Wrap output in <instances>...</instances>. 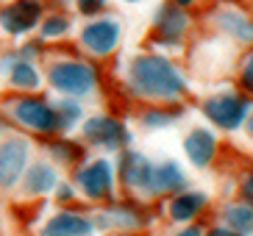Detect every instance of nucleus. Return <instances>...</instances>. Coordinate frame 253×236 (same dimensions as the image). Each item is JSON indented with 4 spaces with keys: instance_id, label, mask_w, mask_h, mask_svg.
I'll use <instances>...</instances> for the list:
<instances>
[{
    "instance_id": "obj_1",
    "label": "nucleus",
    "mask_w": 253,
    "mask_h": 236,
    "mask_svg": "<svg viewBox=\"0 0 253 236\" xmlns=\"http://www.w3.org/2000/svg\"><path fill=\"white\" fill-rule=\"evenodd\" d=\"M131 86L148 97H175L184 92V78L170 61L156 56H142L131 64Z\"/></svg>"
},
{
    "instance_id": "obj_2",
    "label": "nucleus",
    "mask_w": 253,
    "mask_h": 236,
    "mask_svg": "<svg viewBox=\"0 0 253 236\" xmlns=\"http://www.w3.org/2000/svg\"><path fill=\"white\" fill-rule=\"evenodd\" d=\"M6 114L17 128L37 133V136H56V133H61L59 109L50 106L45 97H37L34 92L31 95H17L14 100H8Z\"/></svg>"
},
{
    "instance_id": "obj_3",
    "label": "nucleus",
    "mask_w": 253,
    "mask_h": 236,
    "mask_svg": "<svg viewBox=\"0 0 253 236\" xmlns=\"http://www.w3.org/2000/svg\"><path fill=\"white\" fill-rule=\"evenodd\" d=\"M47 86L61 97H89L97 89V70L78 59L53 61L47 67Z\"/></svg>"
},
{
    "instance_id": "obj_4",
    "label": "nucleus",
    "mask_w": 253,
    "mask_h": 236,
    "mask_svg": "<svg viewBox=\"0 0 253 236\" xmlns=\"http://www.w3.org/2000/svg\"><path fill=\"white\" fill-rule=\"evenodd\" d=\"M31 142L23 133H6L0 139V189H17L31 167Z\"/></svg>"
},
{
    "instance_id": "obj_5",
    "label": "nucleus",
    "mask_w": 253,
    "mask_h": 236,
    "mask_svg": "<svg viewBox=\"0 0 253 236\" xmlns=\"http://www.w3.org/2000/svg\"><path fill=\"white\" fill-rule=\"evenodd\" d=\"M45 17V3L42 0H8L0 8V31L11 39L28 37Z\"/></svg>"
},
{
    "instance_id": "obj_6",
    "label": "nucleus",
    "mask_w": 253,
    "mask_h": 236,
    "mask_svg": "<svg viewBox=\"0 0 253 236\" xmlns=\"http://www.w3.org/2000/svg\"><path fill=\"white\" fill-rule=\"evenodd\" d=\"M81 47L97 59H103L117 47L120 42V22L112 20V17H100L95 22H86L81 28V37H78Z\"/></svg>"
},
{
    "instance_id": "obj_7",
    "label": "nucleus",
    "mask_w": 253,
    "mask_h": 236,
    "mask_svg": "<svg viewBox=\"0 0 253 236\" xmlns=\"http://www.w3.org/2000/svg\"><path fill=\"white\" fill-rule=\"evenodd\" d=\"M112 184H114V170L106 158H92L75 172V186L89 200H103L112 192Z\"/></svg>"
},
{
    "instance_id": "obj_8",
    "label": "nucleus",
    "mask_w": 253,
    "mask_h": 236,
    "mask_svg": "<svg viewBox=\"0 0 253 236\" xmlns=\"http://www.w3.org/2000/svg\"><path fill=\"white\" fill-rule=\"evenodd\" d=\"M84 139L106 150H120L128 142V131L120 119L109 117V114H95L84 122Z\"/></svg>"
},
{
    "instance_id": "obj_9",
    "label": "nucleus",
    "mask_w": 253,
    "mask_h": 236,
    "mask_svg": "<svg viewBox=\"0 0 253 236\" xmlns=\"http://www.w3.org/2000/svg\"><path fill=\"white\" fill-rule=\"evenodd\" d=\"M3 70L8 75V86L20 92V95H31L42 89V73L34 59H23L20 53H6L3 56Z\"/></svg>"
},
{
    "instance_id": "obj_10",
    "label": "nucleus",
    "mask_w": 253,
    "mask_h": 236,
    "mask_svg": "<svg viewBox=\"0 0 253 236\" xmlns=\"http://www.w3.org/2000/svg\"><path fill=\"white\" fill-rule=\"evenodd\" d=\"M245 114H248V103L237 95H220V97H211L206 103V117L214 125L225 128V131L239 128V122L245 119Z\"/></svg>"
},
{
    "instance_id": "obj_11",
    "label": "nucleus",
    "mask_w": 253,
    "mask_h": 236,
    "mask_svg": "<svg viewBox=\"0 0 253 236\" xmlns=\"http://www.w3.org/2000/svg\"><path fill=\"white\" fill-rule=\"evenodd\" d=\"M56 186H59V170L50 161H31V167L20 181V189L28 197H42L47 192H56Z\"/></svg>"
},
{
    "instance_id": "obj_12",
    "label": "nucleus",
    "mask_w": 253,
    "mask_h": 236,
    "mask_svg": "<svg viewBox=\"0 0 253 236\" xmlns=\"http://www.w3.org/2000/svg\"><path fill=\"white\" fill-rule=\"evenodd\" d=\"M95 222L78 211H56L42 225V236H92Z\"/></svg>"
},
{
    "instance_id": "obj_13",
    "label": "nucleus",
    "mask_w": 253,
    "mask_h": 236,
    "mask_svg": "<svg viewBox=\"0 0 253 236\" xmlns=\"http://www.w3.org/2000/svg\"><path fill=\"white\" fill-rule=\"evenodd\" d=\"M150 172H153V167L142 153H126L120 161V181L131 189H148Z\"/></svg>"
},
{
    "instance_id": "obj_14",
    "label": "nucleus",
    "mask_w": 253,
    "mask_h": 236,
    "mask_svg": "<svg viewBox=\"0 0 253 236\" xmlns=\"http://www.w3.org/2000/svg\"><path fill=\"white\" fill-rule=\"evenodd\" d=\"M184 148H186V156L192 158L195 167H206V164L214 158L217 139H214V133H211V131H203V128H198V131H192L189 136H186Z\"/></svg>"
},
{
    "instance_id": "obj_15",
    "label": "nucleus",
    "mask_w": 253,
    "mask_h": 236,
    "mask_svg": "<svg viewBox=\"0 0 253 236\" xmlns=\"http://www.w3.org/2000/svg\"><path fill=\"white\" fill-rule=\"evenodd\" d=\"M156 28H159V34H162L164 42L181 39V34H184V28H186L184 11H178V8H172V6H164L162 11H159V17H156Z\"/></svg>"
},
{
    "instance_id": "obj_16",
    "label": "nucleus",
    "mask_w": 253,
    "mask_h": 236,
    "mask_svg": "<svg viewBox=\"0 0 253 236\" xmlns=\"http://www.w3.org/2000/svg\"><path fill=\"white\" fill-rule=\"evenodd\" d=\"M181 184H184L181 170L172 161H167V164H162V167H153L150 181H148V189L150 192H172V189H178Z\"/></svg>"
},
{
    "instance_id": "obj_17",
    "label": "nucleus",
    "mask_w": 253,
    "mask_h": 236,
    "mask_svg": "<svg viewBox=\"0 0 253 236\" xmlns=\"http://www.w3.org/2000/svg\"><path fill=\"white\" fill-rule=\"evenodd\" d=\"M203 203H206V197H203L201 192L181 195V197L172 200V206H170V217H172L175 222H186V220H192V217L203 208Z\"/></svg>"
},
{
    "instance_id": "obj_18",
    "label": "nucleus",
    "mask_w": 253,
    "mask_h": 236,
    "mask_svg": "<svg viewBox=\"0 0 253 236\" xmlns=\"http://www.w3.org/2000/svg\"><path fill=\"white\" fill-rule=\"evenodd\" d=\"M220 25L228 31L231 37H237L239 42H253V22L245 20L242 14H237V11H223Z\"/></svg>"
},
{
    "instance_id": "obj_19",
    "label": "nucleus",
    "mask_w": 253,
    "mask_h": 236,
    "mask_svg": "<svg viewBox=\"0 0 253 236\" xmlns=\"http://www.w3.org/2000/svg\"><path fill=\"white\" fill-rule=\"evenodd\" d=\"M56 109H59L61 131H73V128L84 119V109H81V103H78L75 97H64V100H59Z\"/></svg>"
},
{
    "instance_id": "obj_20",
    "label": "nucleus",
    "mask_w": 253,
    "mask_h": 236,
    "mask_svg": "<svg viewBox=\"0 0 253 236\" xmlns=\"http://www.w3.org/2000/svg\"><path fill=\"white\" fill-rule=\"evenodd\" d=\"M67 31H70V20L64 14H47L42 17V22H39V37L45 39H61V37H67Z\"/></svg>"
},
{
    "instance_id": "obj_21",
    "label": "nucleus",
    "mask_w": 253,
    "mask_h": 236,
    "mask_svg": "<svg viewBox=\"0 0 253 236\" xmlns=\"http://www.w3.org/2000/svg\"><path fill=\"white\" fill-rule=\"evenodd\" d=\"M50 158L53 161H59V164H75L78 158H81V148L75 145V142L70 139H56L50 142Z\"/></svg>"
},
{
    "instance_id": "obj_22",
    "label": "nucleus",
    "mask_w": 253,
    "mask_h": 236,
    "mask_svg": "<svg viewBox=\"0 0 253 236\" xmlns=\"http://www.w3.org/2000/svg\"><path fill=\"white\" fill-rule=\"evenodd\" d=\"M225 217H228L231 228H237V231H251L253 228V208L245 206V203H234V206H228Z\"/></svg>"
},
{
    "instance_id": "obj_23",
    "label": "nucleus",
    "mask_w": 253,
    "mask_h": 236,
    "mask_svg": "<svg viewBox=\"0 0 253 236\" xmlns=\"http://www.w3.org/2000/svg\"><path fill=\"white\" fill-rule=\"evenodd\" d=\"M42 47H45V39L39 37V39H31V42L20 44V47H17V53H20L23 59H37L39 53H42Z\"/></svg>"
},
{
    "instance_id": "obj_24",
    "label": "nucleus",
    "mask_w": 253,
    "mask_h": 236,
    "mask_svg": "<svg viewBox=\"0 0 253 236\" xmlns=\"http://www.w3.org/2000/svg\"><path fill=\"white\" fill-rule=\"evenodd\" d=\"M142 122L148 128H162V125H167V122H172V114H162V111H153L150 109L145 117H142Z\"/></svg>"
},
{
    "instance_id": "obj_25",
    "label": "nucleus",
    "mask_w": 253,
    "mask_h": 236,
    "mask_svg": "<svg viewBox=\"0 0 253 236\" xmlns=\"http://www.w3.org/2000/svg\"><path fill=\"white\" fill-rule=\"evenodd\" d=\"M106 3H109V0H75V8H78L81 14L89 17V14H97Z\"/></svg>"
},
{
    "instance_id": "obj_26",
    "label": "nucleus",
    "mask_w": 253,
    "mask_h": 236,
    "mask_svg": "<svg viewBox=\"0 0 253 236\" xmlns=\"http://www.w3.org/2000/svg\"><path fill=\"white\" fill-rule=\"evenodd\" d=\"M242 86H245L248 92H253V53L248 56L245 67H242Z\"/></svg>"
},
{
    "instance_id": "obj_27",
    "label": "nucleus",
    "mask_w": 253,
    "mask_h": 236,
    "mask_svg": "<svg viewBox=\"0 0 253 236\" xmlns=\"http://www.w3.org/2000/svg\"><path fill=\"white\" fill-rule=\"evenodd\" d=\"M56 200H61V203L73 200V186H70V184H61V181H59V186H56Z\"/></svg>"
},
{
    "instance_id": "obj_28",
    "label": "nucleus",
    "mask_w": 253,
    "mask_h": 236,
    "mask_svg": "<svg viewBox=\"0 0 253 236\" xmlns=\"http://www.w3.org/2000/svg\"><path fill=\"white\" fill-rule=\"evenodd\" d=\"M175 236H203V234H201V228H186V231H181V234H175Z\"/></svg>"
},
{
    "instance_id": "obj_29",
    "label": "nucleus",
    "mask_w": 253,
    "mask_h": 236,
    "mask_svg": "<svg viewBox=\"0 0 253 236\" xmlns=\"http://www.w3.org/2000/svg\"><path fill=\"white\" fill-rule=\"evenodd\" d=\"M211 236H239V234H234V231H225V228H217V231H211Z\"/></svg>"
},
{
    "instance_id": "obj_30",
    "label": "nucleus",
    "mask_w": 253,
    "mask_h": 236,
    "mask_svg": "<svg viewBox=\"0 0 253 236\" xmlns=\"http://www.w3.org/2000/svg\"><path fill=\"white\" fill-rule=\"evenodd\" d=\"M245 197H251V200H253V175L248 178V184H245Z\"/></svg>"
},
{
    "instance_id": "obj_31",
    "label": "nucleus",
    "mask_w": 253,
    "mask_h": 236,
    "mask_svg": "<svg viewBox=\"0 0 253 236\" xmlns=\"http://www.w3.org/2000/svg\"><path fill=\"white\" fill-rule=\"evenodd\" d=\"M6 133H8V125H6V122H3V119H0V139H3Z\"/></svg>"
},
{
    "instance_id": "obj_32",
    "label": "nucleus",
    "mask_w": 253,
    "mask_h": 236,
    "mask_svg": "<svg viewBox=\"0 0 253 236\" xmlns=\"http://www.w3.org/2000/svg\"><path fill=\"white\" fill-rule=\"evenodd\" d=\"M175 3H178V6H189V3H192V0H175Z\"/></svg>"
},
{
    "instance_id": "obj_33",
    "label": "nucleus",
    "mask_w": 253,
    "mask_h": 236,
    "mask_svg": "<svg viewBox=\"0 0 253 236\" xmlns=\"http://www.w3.org/2000/svg\"><path fill=\"white\" fill-rule=\"evenodd\" d=\"M248 133L253 136V117H251V122H248Z\"/></svg>"
},
{
    "instance_id": "obj_34",
    "label": "nucleus",
    "mask_w": 253,
    "mask_h": 236,
    "mask_svg": "<svg viewBox=\"0 0 253 236\" xmlns=\"http://www.w3.org/2000/svg\"><path fill=\"white\" fill-rule=\"evenodd\" d=\"M0 73H3V61H0Z\"/></svg>"
},
{
    "instance_id": "obj_35",
    "label": "nucleus",
    "mask_w": 253,
    "mask_h": 236,
    "mask_svg": "<svg viewBox=\"0 0 253 236\" xmlns=\"http://www.w3.org/2000/svg\"><path fill=\"white\" fill-rule=\"evenodd\" d=\"M126 3H136V0H126Z\"/></svg>"
}]
</instances>
